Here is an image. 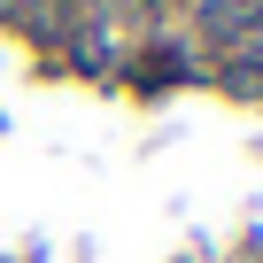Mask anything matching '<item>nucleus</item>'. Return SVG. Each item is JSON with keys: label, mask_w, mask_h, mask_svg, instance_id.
<instances>
[{"label": "nucleus", "mask_w": 263, "mask_h": 263, "mask_svg": "<svg viewBox=\"0 0 263 263\" xmlns=\"http://www.w3.org/2000/svg\"><path fill=\"white\" fill-rule=\"evenodd\" d=\"M201 31L217 39V47H263V0H209L201 8Z\"/></svg>", "instance_id": "nucleus-1"}, {"label": "nucleus", "mask_w": 263, "mask_h": 263, "mask_svg": "<svg viewBox=\"0 0 263 263\" xmlns=\"http://www.w3.org/2000/svg\"><path fill=\"white\" fill-rule=\"evenodd\" d=\"M16 24L39 31V39H62V31H70V24H62V0H16Z\"/></svg>", "instance_id": "nucleus-2"}, {"label": "nucleus", "mask_w": 263, "mask_h": 263, "mask_svg": "<svg viewBox=\"0 0 263 263\" xmlns=\"http://www.w3.org/2000/svg\"><path fill=\"white\" fill-rule=\"evenodd\" d=\"M224 85H232V93H263V47H240V54L224 62Z\"/></svg>", "instance_id": "nucleus-3"}]
</instances>
